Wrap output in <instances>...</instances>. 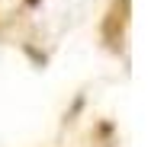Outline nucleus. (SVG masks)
Returning <instances> with one entry per match:
<instances>
[{
  "mask_svg": "<svg viewBox=\"0 0 151 147\" xmlns=\"http://www.w3.org/2000/svg\"><path fill=\"white\" fill-rule=\"evenodd\" d=\"M29 3H39V0H29Z\"/></svg>",
  "mask_w": 151,
  "mask_h": 147,
  "instance_id": "f257e3e1",
  "label": "nucleus"
}]
</instances>
